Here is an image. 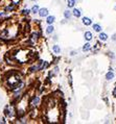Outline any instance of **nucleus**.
Segmentation results:
<instances>
[{"label":"nucleus","mask_w":116,"mask_h":124,"mask_svg":"<svg viewBox=\"0 0 116 124\" xmlns=\"http://www.w3.org/2000/svg\"><path fill=\"white\" fill-rule=\"evenodd\" d=\"M72 15L74 16L75 18H80L81 16H82L81 9H73V12H72Z\"/></svg>","instance_id":"39448f33"},{"label":"nucleus","mask_w":116,"mask_h":124,"mask_svg":"<svg viewBox=\"0 0 116 124\" xmlns=\"http://www.w3.org/2000/svg\"><path fill=\"white\" fill-rule=\"evenodd\" d=\"M29 13H30L29 9H23V10H22V14H23V15H28Z\"/></svg>","instance_id":"dca6fc26"},{"label":"nucleus","mask_w":116,"mask_h":124,"mask_svg":"<svg viewBox=\"0 0 116 124\" xmlns=\"http://www.w3.org/2000/svg\"><path fill=\"white\" fill-rule=\"evenodd\" d=\"M3 15H4V13H0V17H2Z\"/></svg>","instance_id":"412c9836"},{"label":"nucleus","mask_w":116,"mask_h":124,"mask_svg":"<svg viewBox=\"0 0 116 124\" xmlns=\"http://www.w3.org/2000/svg\"><path fill=\"white\" fill-rule=\"evenodd\" d=\"M38 14L40 15V17H47L48 16V9H45V7H43V9H39V12Z\"/></svg>","instance_id":"f257e3e1"},{"label":"nucleus","mask_w":116,"mask_h":124,"mask_svg":"<svg viewBox=\"0 0 116 124\" xmlns=\"http://www.w3.org/2000/svg\"><path fill=\"white\" fill-rule=\"evenodd\" d=\"M52 50H53V52L57 54L61 53V47L59 45H53V46H52Z\"/></svg>","instance_id":"9d476101"},{"label":"nucleus","mask_w":116,"mask_h":124,"mask_svg":"<svg viewBox=\"0 0 116 124\" xmlns=\"http://www.w3.org/2000/svg\"><path fill=\"white\" fill-rule=\"evenodd\" d=\"M39 103H40V98H39L38 96H35L34 97V99H33V105H38Z\"/></svg>","instance_id":"4468645a"},{"label":"nucleus","mask_w":116,"mask_h":124,"mask_svg":"<svg viewBox=\"0 0 116 124\" xmlns=\"http://www.w3.org/2000/svg\"><path fill=\"white\" fill-rule=\"evenodd\" d=\"M113 78H114V73H113L112 70H111V71H109V72L106 74V79L107 80H112Z\"/></svg>","instance_id":"423d86ee"},{"label":"nucleus","mask_w":116,"mask_h":124,"mask_svg":"<svg viewBox=\"0 0 116 124\" xmlns=\"http://www.w3.org/2000/svg\"><path fill=\"white\" fill-rule=\"evenodd\" d=\"M39 5L38 4H35L33 7H31V9H30V13H33V14H38V12H39Z\"/></svg>","instance_id":"9b49d317"},{"label":"nucleus","mask_w":116,"mask_h":124,"mask_svg":"<svg viewBox=\"0 0 116 124\" xmlns=\"http://www.w3.org/2000/svg\"><path fill=\"white\" fill-rule=\"evenodd\" d=\"M82 21H83V24L86 25V26L92 25V20L90 19V18H88V17H84L83 19H82Z\"/></svg>","instance_id":"f03ea898"},{"label":"nucleus","mask_w":116,"mask_h":124,"mask_svg":"<svg viewBox=\"0 0 116 124\" xmlns=\"http://www.w3.org/2000/svg\"><path fill=\"white\" fill-rule=\"evenodd\" d=\"M84 37H85V40L86 41H91L92 38H93V36H92V32H90V31H86L85 35H84Z\"/></svg>","instance_id":"20e7f679"},{"label":"nucleus","mask_w":116,"mask_h":124,"mask_svg":"<svg viewBox=\"0 0 116 124\" xmlns=\"http://www.w3.org/2000/svg\"><path fill=\"white\" fill-rule=\"evenodd\" d=\"M113 95H114V96H116V89L114 90V92H113Z\"/></svg>","instance_id":"aec40b11"},{"label":"nucleus","mask_w":116,"mask_h":124,"mask_svg":"<svg viewBox=\"0 0 116 124\" xmlns=\"http://www.w3.org/2000/svg\"><path fill=\"white\" fill-rule=\"evenodd\" d=\"M58 72H59V68H58V67H56V68H54V73H56V74H57Z\"/></svg>","instance_id":"a211bd4d"},{"label":"nucleus","mask_w":116,"mask_h":124,"mask_svg":"<svg viewBox=\"0 0 116 124\" xmlns=\"http://www.w3.org/2000/svg\"><path fill=\"white\" fill-rule=\"evenodd\" d=\"M112 41H116V33H114V35L112 36Z\"/></svg>","instance_id":"f3484780"},{"label":"nucleus","mask_w":116,"mask_h":124,"mask_svg":"<svg viewBox=\"0 0 116 124\" xmlns=\"http://www.w3.org/2000/svg\"><path fill=\"white\" fill-rule=\"evenodd\" d=\"M90 50H91V45H90V43H86V44L83 46V51H84V52H88V51H90Z\"/></svg>","instance_id":"6e6552de"},{"label":"nucleus","mask_w":116,"mask_h":124,"mask_svg":"<svg viewBox=\"0 0 116 124\" xmlns=\"http://www.w3.org/2000/svg\"><path fill=\"white\" fill-rule=\"evenodd\" d=\"M115 9H116V5H115Z\"/></svg>","instance_id":"5701e85b"},{"label":"nucleus","mask_w":116,"mask_h":124,"mask_svg":"<svg viewBox=\"0 0 116 124\" xmlns=\"http://www.w3.org/2000/svg\"><path fill=\"white\" fill-rule=\"evenodd\" d=\"M93 29L96 31V32H101L102 31V26L99 24H93Z\"/></svg>","instance_id":"2eb2a0df"},{"label":"nucleus","mask_w":116,"mask_h":124,"mask_svg":"<svg viewBox=\"0 0 116 124\" xmlns=\"http://www.w3.org/2000/svg\"><path fill=\"white\" fill-rule=\"evenodd\" d=\"M75 53H76L75 51H72V52H71V55H75Z\"/></svg>","instance_id":"6ab92c4d"},{"label":"nucleus","mask_w":116,"mask_h":124,"mask_svg":"<svg viewBox=\"0 0 116 124\" xmlns=\"http://www.w3.org/2000/svg\"><path fill=\"white\" fill-rule=\"evenodd\" d=\"M53 30H54V27L52 26V24H50V25L47 26V28H46V33H47V35H50V33L53 32Z\"/></svg>","instance_id":"1a4fd4ad"},{"label":"nucleus","mask_w":116,"mask_h":124,"mask_svg":"<svg viewBox=\"0 0 116 124\" xmlns=\"http://www.w3.org/2000/svg\"><path fill=\"white\" fill-rule=\"evenodd\" d=\"M30 1H36V0H30Z\"/></svg>","instance_id":"4be33fe9"},{"label":"nucleus","mask_w":116,"mask_h":124,"mask_svg":"<svg viewBox=\"0 0 116 124\" xmlns=\"http://www.w3.org/2000/svg\"><path fill=\"white\" fill-rule=\"evenodd\" d=\"M54 21H56V17L54 16H47V19H46V23L48 25L53 24Z\"/></svg>","instance_id":"7ed1b4c3"},{"label":"nucleus","mask_w":116,"mask_h":124,"mask_svg":"<svg viewBox=\"0 0 116 124\" xmlns=\"http://www.w3.org/2000/svg\"><path fill=\"white\" fill-rule=\"evenodd\" d=\"M99 40L102 41V42H106L108 40V35L105 32H101L99 33Z\"/></svg>","instance_id":"0eeeda50"},{"label":"nucleus","mask_w":116,"mask_h":124,"mask_svg":"<svg viewBox=\"0 0 116 124\" xmlns=\"http://www.w3.org/2000/svg\"><path fill=\"white\" fill-rule=\"evenodd\" d=\"M75 2H76V0H67V5H68V7H69V9H71V7H74Z\"/></svg>","instance_id":"ddd939ff"},{"label":"nucleus","mask_w":116,"mask_h":124,"mask_svg":"<svg viewBox=\"0 0 116 124\" xmlns=\"http://www.w3.org/2000/svg\"><path fill=\"white\" fill-rule=\"evenodd\" d=\"M71 16H72V12H70L69 9H66L64 12V17L66 18V19H70Z\"/></svg>","instance_id":"f8f14e48"}]
</instances>
